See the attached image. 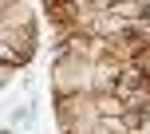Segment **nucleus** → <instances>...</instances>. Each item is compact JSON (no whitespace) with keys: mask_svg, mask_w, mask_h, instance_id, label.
Instances as JSON below:
<instances>
[{"mask_svg":"<svg viewBox=\"0 0 150 134\" xmlns=\"http://www.w3.org/2000/svg\"><path fill=\"white\" fill-rule=\"evenodd\" d=\"M146 87H150V75H146Z\"/></svg>","mask_w":150,"mask_h":134,"instance_id":"nucleus-3","label":"nucleus"},{"mask_svg":"<svg viewBox=\"0 0 150 134\" xmlns=\"http://www.w3.org/2000/svg\"><path fill=\"white\" fill-rule=\"evenodd\" d=\"M103 114H99L95 95H75V99H55V130L59 134H95Z\"/></svg>","mask_w":150,"mask_h":134,"instance_id":"nucleus-1","label":"nucleus"},{"mask_svg":"<svg viewBox=\"0 0 150 134\" xmlns=\"http://www.w3.org/2000/svg\"><path fill=\"white\" fill-rule=\"evenodd\" d=\"M36 28V12L28 0H0V32H28Z\"/></svg>","mask_w":150,"mask_h":134,"instance_id":"nucleus-2","label":"nucleus"}]
</instances>
